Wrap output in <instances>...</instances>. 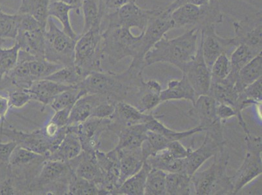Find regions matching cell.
Here are the masks:
<instances>
[{
  "instance_id": "cell-37",
  "label": "cell",
  "mask_w": 262,
  "mask_h": 195,
  "mask_svg": "<svg viewBox=\"0 0 262 195\" xmlns=\"http://www.w3.org/2000/svg\"><path fill=\"white\" fill-rule=\"evenodd\" d=\"M84 18L82 33L88 32L97 23L101 22L100 0H83L82 7Z\"/></svg>"
},
{
  "instance_id": "cell-3",
  "label": "cell",
  "mask_w": 262,
  "mask_h": 195,
  "mask_svg": "<svg viewBox=\"0 0 262 195\" xmlns=\"http://www.w3.org/2000/svg\"><path fill=\"white\" fill-rule=\"evenodd\" d=\"M213 157V163L207 169L196 171L192 176L195 194H233L232 180L227 174L230 156L225 147Z\"/></svg>"
},
{
  "instance_id": "cell-57",
  "label": "cell",
  "mask_w": 262,
  "mask_h": 195,
  "mask_svg": "<svg viewBox=\"0 0 262 195\" xmlns=\"http://www.w3.org/2000/svg\"><path fill=\"white\" fill-rule=\"evenodd\" d=\"M2 47L1 46H0V51H1Z\"/></svg>"
},
{
  "instance_id": "cell-6",
  "label": "cell",
  "mask_w": 262,
  "mask_h": 195,
  "mask_svg": "<svg viewBox=\"0 0 262 195\" xmlns=\"http://www.w3.org/2000/svg\"><path fill=\"white\" fill-rule=\"evenodd\" d=\"M170 16L173 29L193 26L201 30L221 22L223 18L215 0L203 6L183 5L171 12Z\"/></svg>"
},
{
  "instance_id": "cell-47",
  "label": "cell",
  "mask_w": 262,
  "mask_h": 195,
  "mask_svg": "<svg viewBox=\"0 0 262 195\" xmlns=\"http://www.w3.org/2000/svg\"><path fill=\"white\" fill-rule=\"evenodd\" d=\"M73 106L67 107V108L62 109L61 110L55 111V114L52 116L51 120L56 124L60 128L67 127Z\"/></svg>"
},
{
  "instance_id": "cell-42",
  "label": "cell",
  "mask_w": 262,
  "mask_h": 195,
  "mask_svg": "<svg viewBox=\"0 0 262 195\" xmlns=\"http://www.w3.org/2000/svg\"><path fill=\"white\" fill-rule=\"evenodd\" d=\"M42 155L22 146H16L12 153L9 163L11 165H22L32 162Z\"/></svg>"
},
{
  "instance_id": "cell-41",
  "label": "cell",
  "mask_w": 262,
  "mask_h": 195,
  "mask_svg": "<svg viewBox=\"0 0 262 195\" xmlns=\"http://www.w3.org/2000/svg\"><path fill=\"white\" fill-rule=\"evenodd\" d=\"M161 103L160 94L149 91L144 85V89L140 94L135 106L142 112L148 113L157 108Z\"/></svg>"
},
{
  "instance_id": "cell-2",
  "label": "cell",
  "mask_w": 262,
  "mask_h": 195,
  "mask_svg": "<svg viewBox=\"0 0 262 195\" xmlns=\"http://www.w3.org/2000/svg\"><path fill=\"white\" fill-rule=\"evenodd\" d=\"M143 34L136 35L133 30L125 27L107 28L101 32L102 60L105 58L114 65L123 59L133 58L130 67L144 70V57Z\"/></svg>"
},
{
  "instance_id": "cell-10",
  "label": "cell",
  "mask_w": 262,
  "mask_h": 195,
  "mask_svg": "<svg viewBox=\"0 0 262 195\" xmlns=\"http://www.w3.org/2000/svg\"><path fill=\"white\" fill-rule=\"evenodd\" d=\"M201 42L205 63L210 70L221 55H228L238 46L235 38L226 39L219 36L215 32V25L207 26L201 30Z\"/></svg>"
},
{
  "instance_id": "cell-51",
  "label": "cell",
  "mask_w": 262,
  "mask_h": 195,
  "mask_svg": "<svg viewBox=\"0 0 262 195\" xmlns=\"http://www.w3.org/2000/svg\"><path fill=\"white\" fill-rule=\"evenodd\" d=\"M61 129V128H59L56 124H55L51 120L47 124L46 127H45L43 132L45 136H46L48 139L54 141V140L58 136L59 131H60Z\"/></svg>"
},
{
  "instance_id": "cell-55",
  "label": "cell",
  "mask_w": 262,
  "mask_h": 195,
  "mask_svg": "<svg viewBox=\"0 0 262 195\" xmlns=\"http://www.w3.org/2000/svg\"><path fill=\"white\" fill-rule=\"evenodd\" d=\"M57 1L63 2V3L69 5V6L73 7L74 9L79 10L81 7H82L83 0H57Z\"/></svg>"
},
{
  "instance_id": "cell-43",
  "label": "cell",
  "mask_w": 262,
  "mask_h": 195,
  "mask_svg": "<svg viewBox=\"0 0 262 195\" xmlns=\"http://www.w3.org/2000/svg\"><path fill=\"white\" fill-rule=\"evenodd\" d=\"M116 102L107 98L103 101L100 102L93 109L91 117L99 119H106L113 117L116 111Z\"/></svg>"
},
{
  "instance_id": "cell-33",
  "label": "cell",
  "mask_w": 262,
  "mask_h": 195,
  "mask_svg": "<svg viewBox=\"0 0 262 195\" xmlns=\"http://www.w3.org/2000/svg\"><path fill=\"white\" fill-rule=\"evenodd\" d=\"M85 94H87L86 92L78 85L57 95L52 100L50 106L54 111L61 110L67 107L73 106L77 100Z\"/></svg>"
},
{
  "instance_id": "cell-34",
  "label": "cell",
  "mask_w": 262,
  "mask_h": 195,
  "mask_svg": "<svg viewBox=\"0 0 262 195\" xmlns=\"http://www.w3.org/2000/svg\"><path fill=\"white\" fill-rule=\"evenodd\" d=\"M68 162L47 159L42 166L39 176L40 184H44L54 182L60 178L68 171Z\"/></svg>"
},
{
  "instance_id": "cell-15",
  "label": "cell",
  "mask_w": 262,
  "mask_h": 195,
  "mask_svg": "<svg viewBox=\"0 0 262 195\" xmlns=\"http://www.w3.org/2000/svg\"><path fill=\"white\" fill-rule=\"evenodd\" d=\"M114 129L117 130L118 144L116 149L133 150L140 148L147 139V128L145 124L131 126L115 125Z\"/></svg>"
},
{
  "instance_id": "cell-48",
  "label": "cell",
  "mask_w": 262,
  "mask_h": 195,
  "mask_svg": "<svg viewBox=\"0 0 262 195\" xmlns=\"http://www.w3.org/2000/svg\"><path fill=\"white\" fill-rule=\"evenodd\" d=\"M216 114L221 121L227 120L233 117H237V113L233 107L225 103H218Z\"/></svg>"
},
{
  "instance_id": "cell-9",
  "label": "cell",
  "mask_w": 262,
  "mask_h": 195,
  "mask_svg": "<svg viewBox=\"0 0 262 195\" xmlns=\"http://www.w3.org/2000/svg\"><path fill=\"white\" fill-rule=\"evenodd\" d=\"M218 102L209 94L201 95L189 111V115L199 120V127L221 143H225L222 121L216 114Z\"/></svg>"
},
{
  "instance_id": "cell-56",
  "label": "cell",
  "mask_w": 262,
  "mask_h": 195,
  "mask_svg": "<svg viewBox=\"0 0 262 195\" xmlns=\"http://www.w3.org/2000/svg\"><path fill=\"white\" fill-rule=\"evenodd\" d=\"M205 1H206L207 3L209 4V2L213 1V0H205Z\"/></svg>"
},
{
  "instance_id": "cell-40",
  "label": "cell",
  "mask_w": 262,
  "mask_h": 195,
  "mask_svg": "<svg viewBox=\"0 0 262 195\" xmlns=\"http://www.w3.org/2000/svg\"><path fill=\"white\" fill-rule=\"evenodd\" d=\"M230 72V62L227 54H223L219 57L211 68V83L222 82L227 78Z\"/></svg>"
},
{
  "instance_id": "cell-36",
  "label": "cell",
  "mask_w": 262,
  "mask_h": 195,
  "mask_svg": "<svg viewBox=\"0 0 262 195\" xmlns=\"http://www.w3.org/2000/svg\"><path fill=\"white\" fill-rule=\"evenodd\" d=\"M19 25V15H8L0 8V43L5 40L15 41Z\"/></svg>"
},
{
  "instance_id": "cell-25",
  "label": "cell",
  "mask_w": 262,
  "mask_h": 195,
  "mask_svg": "<svg viewBox=\"0 0 262 195\" xmlns=\"http://www.w3.org/2000/svg\"><path fill=\"white\" fill-rule=\"evenodd\" d=\"M262 76V56L258 54L241 69L234 87L238 93Z\"/></svg>"
},
{
  "instance_id": "cell-46",
  "label": "cell",
  "mask_w": 262,
  "mask_h": 195,
  "mask_svg": "<svg viewBox=\"0 0 262 195\" xmlns=\"http://www.w3.org/2000/svg\"><path fill=\"white\" fill-rule=\"evenodd\" d=\"M171 156L176 159H184L189 154L190 149L185 148L180 141H173L169 142L166 146Z\"/></svg>"
},
{
  "instance_id": "cell-12",
  "label": "cell",
  "mask_w": 262,
  "mask_h": 195,
  "mask_svg": "<svg viewBox=\"0 0 262 195\" xmlns=\"http://www.w3.org/2000/svg\"><path fill=\"white\" fill-rule=\"evenodd\" d=\"M225 144L221 143L206 134L201 146L196 150L190 149L189 154L184 158V173L192 177L208 159L215 156L225 147Z\"/></svg>"
},
{
  "instance_id": "cell-35",
  "label": "cell",
  "mask_w": 262,
  "mask_h": 195,
  "mask_svg": "<svg viewBox=\"0 0 262 195\" xmlns=\"http://www.w3.org/2000/svg\"><path fill=\"white\" fill-rule=\"evenodd\" d=\"M166 173L163 170L151 168L147 175L145 195H166Z\"/></svg>"
},
{
  "instance_id": "cell-11",
  "label": "cell",
  "mask_w": 262,
  "mask_h": 195,
  "mask_svg": "<svg viewBox=\"0 0 262 195\" xmlns=\"http://www.w3.org/2000/svg\"><path fill=\"white\" fill-rule=\"evenodd\" d=\"M182 73L189 81L198 97L208 94L211 82V70L205 63L201 41L195 58Z\"/></svg>"
},
{
  "instance_id": "cell-7",
  "label": "cell",
  "mask_w": 262,
  "mask_h": 195,
  "mask_svg": "<svg viewBox=\"0 0 262 195\" xmlns=\"http://www.w3.org/2000/svg\"><path fill=\"white\" fill-rule=\"evenodd\" d=\"M245 142L247 151L242 165L235 175L231 177L233 194H237L245 186L261 175V137L246 134Z\"/></svg>"
},
{
  "instance_id": "cell-22",
  "label": "cell",
  "mask_w": 262,
  "mask_h": 195,
  "mask_svg": "<svg viewBox=\"0 0 262 195\" xmlns=\"http://www.w3.org/2000/svg\"><path fill=\"white\" fill-rule=\"evenodd\" d=\"M113 116L116 118L117 125L131 126L146 123L154 115L151 113L142 112L133 104L120 102L116 104Z\"/></svg>"
},
{
  "instance_id": "cell-29",
  "label": "cell",
  "mask_w": 262,
  "mask_h": 195,
  "mask_svg": "<svg viewBox=\"0 0 262 195\" xmlns=\"http://www.w3.org/2000/svg\"><path fill=\"white\" fill-rule=\"evenodd\" d=\"M51 2V0H22L18 13L32 16L40 25L47 28Z\"/></svg>"
},
{
  "instance_id": "cell-13",
  "label": "cell",
  "mask_w": 262,
  "mask_h": 195,
  "mask_svg": "<svg viewBox=\"0 0 262 195\" xmlns=\"http://www.w3.org/2000/svg\"><path fill=\"white\" fill-rule=\"evenodd\" d=\"M234 37L238 45L244 44L257 52H261V13L253 20L233 23Z\"/></svg>"
},
{
  "instance_id": "cell-44",
  "label": "cell",
  "mask_w": 262,
  "mask_h": 195,
  "mask_svg": "<svg viewBox=\"0 0 262 195\" xmlns=\"http://www.w3.org/2000/svg\"><path fill=\"white\" fill-rule=\"evenodd\" d=\"M8 99L10 106L17 109L23 108L28 102L33 101L32 94L26 89L11 92Z\"/></svg>"
},
{
  "instance_id": "cell-17",
  "label": "cell",
  "mask_w": 262,
  "mask_h": 195,
  "mask_svg": "<svg viewBox=\"0 0 262 195\" xmlns=\"http://www.w3.org/2000/svg\"><path fill=\"white\" fill-rule=\"evenodd\" d=\"M116 150L119 157V163H120V180H119V187H120L124 181L132 177L141 169L146 159L143 155L141 147L133 150Z\"/></svg>"
},
{
  "instance_id": "cell-53",
  "label": "cell",
  "mask_w": 262,
  "mask_h": 195,
  "mask_svg": "<svg viewBox=\"0 0 262 195\" xmlns=\"http://www.w3.org/2000/svg\"><path fill=\"white\" fill-rule=\"evenodd\" d=\"M144 87L147 90L154 93L161 94L162 87L158 82L156 80H149L147 82H144Z\"/></svg>"
},
{
  "instance_id": "cell-23",
  "label": "cell",
  "mask_w": 262,
  "mask_h": 195,
  "mask_svg": "<svg viewBox=\"0 0 262 195\" xmlns=\"http://www.w3.org/2000/svg\"><path fill=\"white\" fill-rule=\"evenodd\" d=\"M151 168H156L166 173H184V159L173 158L167 148L156 152L145 161Z\"/></svg>"
},
{
  "instance_id": "cell-52",
  "label": "cell",
  "mask_w": 262,
  "mask_h": 195,
  "mask_svg": "<svg viewBox=\"0 0 262 195\" xmlns=\"http://www.w3.org/2000/svg\"><path fill=\"white\" fill-rule=\"evenodd\" d=\"M10 108L8 98L0 95V119H4Z\"/></svg>"
},
{
  "instance_id": "cell-38",
  "label": "cell",
  "mask_w": 262,
  "mask_h": 195,
  "mask_svg": "<svg viewBox=\"0 0 262 195\" xmlns=\"http://www.w3.org/2000/svg\"><path fill=\"white\" fill-rule=\"evenodd\" d=\"M101 189L94 182L77 177L75 173L71 178L69 185V194L77 195L99 194Z\"/></svg>"
},
{
  "instance_id": "cell-16",
  "label": "cell",
  "mask_w": 262,
  "mask_h": 195,
  "mask_svg": "<svg viewBox=\"0 0 262 195\" xmlns=\"http://www.w3.org/2000/svg\"><path fill=\"white\" fill-rule=\"evenodd\" d=\"M83 151L79 137L66 127V134L58 146L49 152L48 159L69 162L77 158Z\"/></svg>"
},
{
  "instance_id": "cell-31",
  "label": "cell",
  "mask_w": 262,
  "mask_h": 195,
  "mask_svg": "<svg viewBox=\"0 0 262 195\" xmlns=\"http://www.w3.org/2000/svg\"><path fill=\"white\" fill-rule=\"evenodd\" d=\"M84 78L75 66H64L45 79L65 86L74 87L79 85Z\"/></svg>"
},
{
  "instance_id": "cell-49",
  "label": "cell",
  "mask_w": 262,
  "mask_h": 195,
  "mask_svg": "<svg viewBox=\"0 0 262 195\" xmlns=\"http://www.w3.org/2000/svg\"><path fill=\"white\" fill-rule=\"evenodd\" d=\"M17 145L16 141L0 143V161L4 163H9L11 154Z\"/></svg>"
},
{
  "instance_id": "cell-5",
  "label": "cell",
  "mask_w": 262,
  "mask_h": 195,
  "mask_svg": "<svg viewBox=\"0 0 262 195\" xmlns=\"http://www.w3.org/2000/svg\"><path fill=\"white\" fill-rule=\"evenodd\" d=\"M45 32V58L63 66H74L77 40L68 36L49 16Z\"/></svg>"
},
{
  "instance_id": "cell-19",
  "label": "cell",
  "mask_w": 262,
  "mask_h": 195,
  "mask_svg": "<svg viewBox=\"0 0 262 195\" xmlns=\"http://www.w3.org/2000/svg\"><path fill=\"white\" fill-rule=\"evenodd\" d=\"M71 87H73L65 86L51 80L42 79L34 81L26 89L32 94L33 100L43 105H50L55 96Z\"/></svg>"
},
{
  "instance_id": "cell-50",
  "label": "cell",
  "mask_w": 262,
  "mask_h": 195,
  "mask_svg": "<svg viewBox=\"0 0 262 195\" xmlns=\"http://www.w3.org/2000/svg\"><path fill=\"white\" fill-rule=\"evenodd\" d=\"M210 3V2H209ZM185 4H194L196 6H203V5L208 4L205 0H175L172 4L169 5L167 8L164 9V10L168 14L174 11L179 7L183 6Z\"/></svg>"
},
{
  "instance_id": "cell-30",
  "label": "cell",
  "mask_w": 262,
  "mask_h": 195,
  "mask_svg": "<svg viewBox=\"0 0 262 195\" xmlns=\"http://www.w3.org/2000/svg\"><path fill=\"white\" fill-rule=\"evenodd\" d=\"M145 125H146L147 130L163 135L170 141H180V140L191 136L198 133L204 132L203 129L199 126L192 128V129L184 131V132H178V131L171 130L164 125L155 116H152L151 119L145 123Z\"/></svg>"
},
{
  "instance_id": "cell-20",
  "label": "cell",
  "mask_w": 262,
  "mask_h": 195,
  "mask_svg": "<svg viewBox=\"0 0 262 195\" xmlns=\"http://www.w3.org/2000/svg\"><path fill=\"white\" fill-rule=\"evenodd\" d=\"M75 174L78 177L95 183L99 187L104 185L105 181V177L97 162L95 152H85L77 164Z\"/></svg>"
},
{
  "instance_id": "cell-45",
  "label": "cell",
  "mask_w": 262,
  "mask_h": 195,
  "mask_svg": "<svg viewBox=\"0 0 262 195\" xmlns=\"http://www.w3.org/2000/svg\"><path fill=\"white\" fill-rule=\"evenodd\" d=\"M136 0H100L101 16L116 10L124 5Z\"/></svg>"
},
{
  "instance_id": "cell-1",
  "label": "cell",
  "mask_w": 262,
  "mask_h": 195,
  "mask_svg": "<svg viewBox=\"0 0 262 195\" xmlns=\"http://www.w3.org/2000/svg\"><path fill=\"white\" fill-rule=\"evenodd\" d=\"M200 33L201 29L193 28L173 39L164 36L147 52L144 59L145 66L168 63L184 72L196 56Z\"/></svg>"
},
{
  "instance_id": "cell-54",
  "label": "cell",
  "mask_w": 262,
  "mask_h": 195,
  "mask_svg": "<svg viewBox=\"0 0 262 195\" xmlns=\"http://www.w3.org/2000/svg\"><path fill=\"white\" fill-rule=\"evenodd\" d=\"M0 194H14L13 187L9 182H5L3 184H0Z\"/></svg>"
},
{
  "instance_id": "cell-4",
  "label": "cell",
  "mask_w": 262,
  "mask_h": 195,
  "mask_svg": "<svg viewBox=\"0 0 262 195\" xmlns=\"http://www.w3.org/2000/svg\"><path fill=\"white\" fill-rule=\"evenodd\" d=\"M101 22L82 33L76 42L74 66L85 78L95 71H102Z\"/></svg>"
},
{
  "instance_id": "cell-8",
  "label": "cell",
  "mask_w": 262,
  "mask_h": 195,
  "mask_svg": "<svg viewBox=\"0 0 262 195\" xmlns=\"http://www.w3.org/2000/svg\"><path fill=\"white\" fill-rule=\"evenodd\" d=\"M159 9L147 10L140 8L136 1L124 5L116 10L102 16L101 20H106L107 28L125 27L137 30L142 33L146 30L149 21Z\"/></svg>"
},
{
  "instance_id": "cell-27",
  "label": "cell",
  "mask_w": 262,
  "mask_h": 195,
  "mask_svg": "<svg viewBox=\"0 0 262 195\" xmlns=\"http://www.w3.org/2000/svg\"><path fill=\"white\" fill-rule=\"evenodd\" d=\"M166 189L168 195L195 194L191 177L183 172L166 174Z\"/></svg>"
},
{
  "instance_id": "cell-14",
  "label": "cell",
  "mask_w": 262,
  "mask_h": 195,
  "mask_svg": "<svg viewBox=\"0 0 262 195\" xmlns=\"http://www.w3.org/2000/svg\"><path fill=\"white\" fill-rule=\"evenodd\" d=\"M42 27L31 30H18L15 42L25 52L35 59L45 58V32Z\"/></svg>"
},
{
  "instance_id": "cell-24",
  "label": "cell",
  "mask_w": 262,
  "mask_h": 195,
  "mask_svg": "<svg viewBox=\"0 0 262 195\" xmlns=\"http://www.w3.org/2000/svg\"><path fill=\"white\" fill-rule=\"evenodd\" d=\"M261 52L254 51L244 44L238 45L230 54V72L226 79L235 83L241 69Z\"/></svg>"
},
{
  "instance_id": "cell-18",
  "label": "cell",
  "mask_w": 262,
  "mask_h": 195,
  "mask_svg": "<svg viewBox=\"0 0 262 195\" xmlns=\"http://www.w3.org/2000/svg\"><path fill=\"white\" fill-rule=\"evenodd\" d=\"M107 98L109 97L106 95L99 94H87L80 97L71 109L68 126L78 125L89 119L95 107Z\"/></svg>"
},
{
  "instance_id": "cell-32",
  "label": "cell",
  "mask_w": 262,
  "mask_h": 195,
  "mask_svg": "<svg viewBox=\"0 0 262 195\" xmlns=\"http://www.w3.org/2000/svg\"><path fill=\"white\" fill-rule=\"evenodd\" d=\"M31 77L33 81L45 79L64 66L46 59H31L28 61Z\"/></svg>"
},
{
  "instance_id": "cell-21",
  "label": "cell",
  "mask_w": 262,
  "mask_h": 195,
  "mask_svg": "<svg viewBox=\"0 0 262 195\" xmlns=\"http://www.w3.org/2000/svg\"><path fill=\"white\" fill-rule=\"evenodd\" d=\"M197 98L189 81L183 75L182 80L170 81L167 89L162 90L160 94L161 103L176 100H187L194 105Z\"/></svg>"
},
{
  "instance_id": "cell-39",
  "label": "cell",
  "mask_w": 262,
  "mask_h": 195,
  "mask_svg": "<svg viewBox=\"0 0 262 195\" xmlns=\"http://www.w3.org/2000/svg\"><path fill=\"white\" fill-rule=\"evenodd\" d=\"M20 47L15 42L10 47L0 51V69L4 72H9L17 65Z\"/></svg>"
},
{
  "instance_id": "cell-28",
  "label": "cell",
  "mask_w": 262,
  "mask_h": 195,
  "mask_svg": "<svg viewBox=\"0 0 262 195\" xmlns=\"http://www.w3.org/2000/svg\"><path fill=\"white\" fill-rule=\"evenodd\" d=\"M75 10L73 7L60 1L53 0L50 4L49 15L51 17L56 18L61 23L63 32L72 39L77 40L78 37L71 25L70 12Z\"/></svg>"
},
{
  "instance_id": "cell-26",
  "label": "cell",
  "mask_w": 262,
  "mask_h": 195,
  "mask_svg": "<svg viewBox=\"0 0 262 195\" xmlns=\"http://www.w3.org/2000/svg\"><path fill=\"white\" fill-rule=\"evenodd\" d=\"M151 168L145 161L141 169L120 185L114 192L116 194L144 195L147 175Z\"/></svg>"
}]
</instances>
